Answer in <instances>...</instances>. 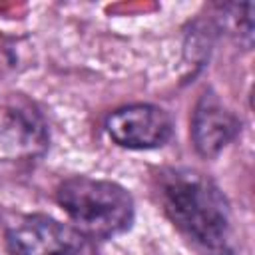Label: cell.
<instances>
[{
    "label": "cell",
    "instance_id": "6da1fadb",
    "mask_svg": "<svg viewBox=\"0 0 255 255\" xmlns=\"http://www.w3.org/2000/svg\"><path fill=\"white\" fill-rule=\"evenodd\" d=\"M155 193L169 221L199 249L231 255V207L211 177L191 167H167L155 177Z\"/></svg>",
    "mask_w": 255,
    "mask_h": 255
},
{
    "label": "cell",
    "instance_id": "7a4b0ae2",
    "mask_svg": "<svg viewBox=\"0 0 255 255\" xmlns=\"http://www.w3.org/2000/svg\"><path fill=\"white\" fill-rule=\"evenodd\" d=\"M58 203L88 237H114L129 229L133 199L118 183L86 175L68 177L56 191Z\"/></svg>",
    "mask_w": 255,
    "mask_h": 255
},
{
    "label": "cell",
    "instance_id": "3957f363",
    "mask_svg": "<svg viewBox=\"0 0 255 255\" xmlns=\"http://www.w3.org/2000/svg\"><path fill=\"white\" fill-rule=\"evenodd\" d=\"M6 239L14 255H96L88 235L48 215L20 217Z\"/></svg>",
    "mask_w": 255,
    "mask_h": 255
},
{
    "label": "cell",
    "instance_id": "277c9868",
    "mask_svg": "<svg viewBox=\"0 0 255 255\" xmlns=\"http://www.w3.org/2000/svg\"><path fill=\"white\" fill-rule=\"evenodd\" d=\"M114 143L128 149H151L163 145L171 137L169 116L149 104L124 106L112 112L104 124Z\"/></svg>",
    "mask_w": 255,
    "mask_h": 255
},
{
    "label": "cell",
    "instance_id": "5b68a950",
    "mask_svg": "<svg viewBox=\"0 0 255 255\" xmlns=\"http://www.w3.org/2000/svg\"><path fill=\"white\" fill-rule=\"evenodd\" d=\"M239 131V120L215 94H203L191 118V139L199 155H217Z\"/></svg>",
    "mask_w": 255,
    "mask_h": 255
},
{
    "label": "cell",
    "instance_id": "8992f818",
    "mask_svg": "<svg viewBox=\"0 0 255 255\" xmlns=\"http://www.w3.org/2000/svg\"><path fill=\"white\" fill-rule=\"evenodd\" d=\"M253 4H225L219 6V22L227 30V34L235 36L239 44L245 48L251 46L253 40Z\"/></svg>",
    "mask_w": 255,
    "mask_h": 255
}]
</instances>
